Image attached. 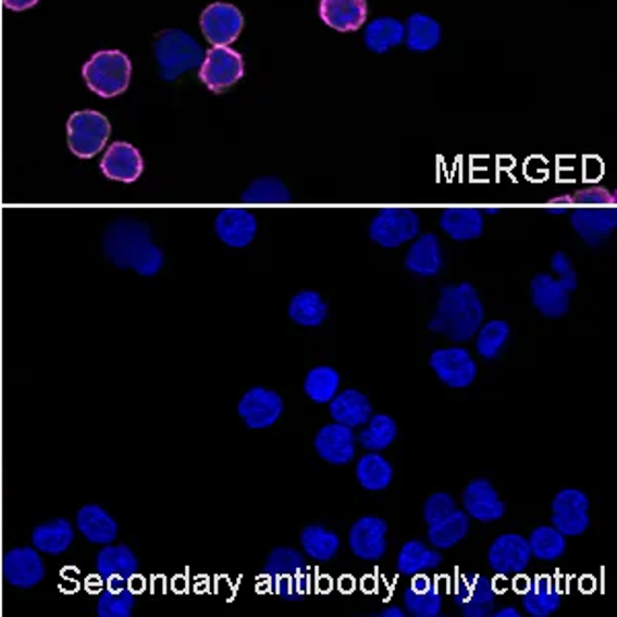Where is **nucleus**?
Masks as SVG:
<instances>
[{
	"mask_svg": "<svg viewBox=\"0 0 617 617\" xmlns=\"http://www.w3.org/2000/svg\"><path fill=\"white\" fill-rule=\"evenodd\" d=\"M101 245L108 262L120 270H134L145 279L157 276L165 266V254L152 242L150 226L134 219L110 223Z\"/></svg>",
	"mask_w": 617,
	"mask_h": 617,
	"instance_id": "obj_1",
	"label": "nucleus"
},
{
	"mask_svg": "<svg viewBox=\"0 0 617 617\" xmlns=\"http://www.w3.org/2000/svg\"><path fill=\"white\" fill-rule=\"evenodd\" d=\"M484 321V305L473 284L461 282L441 288V299L429 330L453 342H468Z\"/></svg>",
	"mask_w": 617,
	"mask_h": 617,
	"instance_id": "obj_2",
	"label": "nucleus"
},
{
	"mask_svg": "<svg viewBox=\"0 0 617 617\" xmlns=\"http://www.w3.org/2000/svg\"><path fill=\"white\" fill-rule=\"evenodd\" d=\"M552 274H538L531 281V303L543 318H564L570 309V295L577 291L579 279L570 258L564 251L552 256Z\"/></svg>",
	"mask_w": 617,
	"mask_h": 617,
	"instance_id": "obj_3",
	"label": "nucleus"
},
{
	"mask_svg": "<svg viewBox=\"0 0 617 617\" xmlns=\"http://www.w3.org/2000/svg\"><path fill=\"white\" fill-rule=\"evenodd\" d=\"M262 577L284 601H300L311 593L313 575L303 554L293 547H276L263 564Z\"/></svg>",
	"mask_w": 617,
	"mask_h": 617,
	"instance_id": "obj_4",
	"label": "nucleus"
},
{
	"mask_svg": "<svg viewBox=\"0 0 617 617\" xmlns=\"http://www.w3.org/2000/svg\"><path fill=\"white\" fill-rule=\"evenodd\" d=\"M83 78L95 95L113 99L128 89L132 60L122 50H99L83 66Z\"/></svg>",
	"mask_w": 617,
	"mask_h": 617,
	"instance_id": "obj_5",
	"label": "nucleus"
},
{
	"mask_svg": "<svg viewBox=\"0 0 617 617\" xmlns=\"http://www.w3.org/2000/svg\"><path fill=\"white\" fill-rule=\"evenodd\" d=\"M155 58L161 78L173 83L177 76L186 75L202 64L205 50L186 32L168 29L161 32V36L155 41Z\"/></svg>",
	"mask_w": 617,
	"mask_h": 617,
	"instance_id": "obj_6",
	"label": "nucleus"
},
{
	"mask_svg": "<svg viewBox=\"0 0 617 617\" xmlns=\"http://www.w3.org/2000/svg\"><path fill=\"white\" fill-rule=\"evenodd\" d=\"M112 134L110 120L95 110L75 112L66 122V138L69 149L78 159H94L108 147Z\"/></svg>",
	"mask_w": 617,
	"mask_h": 617,
	"instance_id": "obj_7",
	"label": "nucleus"
},
{
	"mask_svg": "<svg viewBox=\"0 0 617 617\" xmlns=\"http://www.w3.org/2000/svg\"><path fill=\"white\" fill-rule=\"evenodd\" d=\"M418 233L420 217L416 214V210L402 206L381 208L369 226L371 239L385 249H395L399 245L408 244L414 237H418Z\"/></svg>",
	"mask_w": 617,
	"mask_h": 617,
	"instance_id": "obj_8",
	"label": "nucleus"
},
{
	"mask_svg": "<svg viewBox=\"0 0 617 617\" xmlns=\"http://www.w3.org/2000/svg\"><path fill=\"white\" fill-rule=\"evenodd\" d=\"M245 75L244 57L231 46H212L200 64V81L214 94H221Z\"/></svg>",
	"mask_w": 617,
	"mask_h": 617,
	"instance_id": "obj_9",
	"label": "nucleus"
},
{
	"mask_svg": "<svg viewBox=\"0 0 617 617\" xmlns=\"http://www.w3.org/2000/svg\"><path fill=\"white\" fill-rule=\"evenodd\" d=\"M589 496L577 488H566L552 501V525L566 538L582 535L589 523Z\"/></svg>",
	"mask_w": 617,
	"mask_h": 617,
	"instance_id": "obj_10",
	"label": "nucleus"
},
{
	"mask_svg": "<svg viewBox=\"0 0 617 617\" xmlns=\"http://www.w3.org/2000/svg\"><path fill=\"white\" fill-rule=\"evenodd\" d=\"M2 577L13 589H34L46 577V566L38 550L32 545L13 547L2 558Z\"/></svg>",
	"mask_w": 617,
	"mask_h": 617,
	"instance_id": "obj_11",
	"label": "nucleus"
},
{
	"mask_svg": "<svg viewBox=\"0 0 617 617\" xmlns=\"http://www.w3.org/2000/svg\"><path fill=\"white\" fill-rule=\"evenodd\" d=\"M200 27L210 46H231L244 32V15L235 4L212 2L202 11Z\"/></svg>",
	"mask_w": 617,
	"mask_h": 617,
	"instance_id": "obj_12",
	"label": "nucleus"
},
{
	"mask_svg": "<svg viewBox=\"0 0 617 617\" xmlns=\"http://www.w3.org/2000/svg\"><path fill=\"white\" fill-rule=\"evenodd\" d=\"M237 411L247 424V429L263 431V429L274 427L281 420L284 404L279 393L266 390V387H251L239 399Z\"/></svg>",
	"mask_w": 617,
	"mask_h": 617,
	"instance_id": "obj_13",
	"label": "nucleus"
},
{
	"mask_svg": "<svg viewBox=\"0 0 617 617\" xmlns=\"http://www.w3.org/2000/svg\"><path fill=\"white\" fill-rule=\"evenodd\" d=\"M432 371L453 390L469 387L478 377V365L466 348H439L431 355Z\"/></svg>",
	"mask_w": 617,
	"mask_h": 617,
	"instance_id": "obj_14",
	"label": "nucleus"
},
{
	"mask_svg": "<svg viewBox=\"0 0 617 617\" xmlns=\"http://www.w3.org/2000/svg\"><path fill=\"white\" fill-rule=\"evenodd\" d=\"M570 225L591 247H599L616 231V206H575L570 208Z\"/></svg>",
	"mask_w": 617,
	"mask_h": 617,
	"instance_id": "obj_15",
	"label": "nucleus"
},
{
	"mask_svg": "<svg viewBox=\"0 0 617 617\" xmlns=\"http://www.w3.org/2000/svg\"><path fill=\"white\" fill-rule=\"evenodd\" d=\"M453 601L466 617L492 616L496 601L494 582L482 575H464L455 584Z\"/></svg>",
	"mask_w": 617,
	"mask_h": 617,
	"instance_id": "obj_16",
	"label": "nucleus"
},
{
	"mask_svg": "<svg viewBox=\"0 0 617 617\" xmlns=\"http://www.w3.org/2000/svg\"><path fill=\"white\" fill-rule=\"evenodd\" d=\"M529 562H531L529 542L523 535H517V533L498 535L488 550V564L501 577L521 575L523 570H527Z\"/></svg>",
	"mask_w": 617,
	"mask_h": 617,
	"instance_id": "obj_17",
	"label": "nucleus"
},
{
	"mask_svg": "<svg viewBox=\"0 0 617 617\" xmlns=\"http://www.w3.org/2000/svg\"><path fill=\"white\" fill-rule=\"evenodd\" d=\"M99 171L110 182L134 184V182L140 180V175L145 171V159H143L140 150L136 149L134 145L118 140V143H112L103 152Z\"/></svg>",
	"mask_w": 617,
	"mask_h": 617,
	"instance_id": "obj_18",
	"label": "nucleus"
},
{
	"mask_svg": "<svg viewBox=\"0 0 617 617\" xmlns=\"http://www.w3.org/2000/svg\"><path fill=\"white\" fill-rule=\"evenodd\" d=\"M214 233L229 247L244 249L256 239L258 219L245 208L229 206L219 210L214 221Z\"/></svg>",
	"mask_w": 617,
	"mask_h": 617,
	"instance_id": "obj_19",
	"label": "nucleus"
},
{
	"mask_svg": "<svg viewBox=\"0 0 617 617\" xmlns=\"http://www.w3.org/2000/svg\"><path fill=\"white\" fill-rule=\"evenodd\" d=\"M387 523L379 517H362L350 529V550L360 560H381L387 552Z\"/></svg>",
	"mask_w": 617,
	"mask_h": 617,
	"instance_id": "obj_20",
	"label": "nucleus"
},
{
	"mask_svg": "<svg viewBox=\"0 0 617 617\" xmlns=\"http://www.w3.org/2000/svg\"><path fill=\"white\" fill-rule=\"evenodd\" d=\"M464 506L468 517L480 523H494L503 519L506 513L505 503L498 498L496 488L492 486L486 478L469 482L464 492Z\"/></svg>",
	"mask_w": 617,
	"mask_h": 617,
	"instance_id": "obj_21",
	"label": "nucleus"
},
{
	"mask_svg": "<svg viewBox=\"0 0 617 617\" xmlns=\"http://www.w3.org/2000/svg\"><path fill=\"white\" fill-rule=\"evenodd\" d=\"M319 457L332 466H348L356 455V436L350 427L328 424L316 436Z\"/></svg>",
	"mask_w": 617,
	"mask_h": 617,
	"instance_id": "obj_22",
	"label": "nucleus"
},
{
	"mask_svg": "<svg viewBox=\"0 0 617 617\" xmlns=\"http://www.w3.org/2000/svg\"><path fill=\"white\" fill-rule=\"evenodd\" d=\"M367 0H321L319 17L340 34L358 32L367 21Z\"/></svg>",
	"mask_w": 617,
	"mask_h": 617,
	"instance_id": "obj_23",
	"label": "nucleus"
},
{
	"mask_svg": "<svg viewBox=\"0 0 617 617\" xmlns=\"http://www.w3.org/2000/svg\"><path fill=\"white\" fill-rule=\"evenodd\" d=\"M76 529L95 545H108L118 540L120 525L112 515L99 505H85L76 510Z\"/></svg>",
	"mask_w": 617,
	"mask_h": 617,
	"instance_id": "obj_24",
	"label": "nucleus"
},
{
	"mask_svg": "<svg viewBox=\"0 0 617 617\" xmlns=\"http://www.w3.org/2000/svg\"><path fill=\"white\" fill-rule=\"evenodd\" d=\"M140 562L128 545H103L95 556V572L106 580H131L136 577Z\"/></svg>",
	"mask_w": 617,
	"mask_h": 617,
	"instance_id": "obj_25",
	"label": "nucleus"
},
{
	"mask_svg": "<svg viewBox=\"0 0 617 617\" xmlns=\"http://www.w3.org/2000/svg\"><path fill=\"white\" fill-rule=\"evenodd\" d=\"M441 229L455 242L478 239L484 231V210L471 206H449L441 212Z\"/></svg>",
	"mask_w": 617,
	"mask_h": 617,
	"instance_id": "obj_26",
	"label": "nucleus"
},
{
	"mask_svg": "<svg viewBox=\"0 0 617 617\" xmlns=\"http://www.w3.org/2000/svg\"><path fill=\"white\" fill-rule=\"evenodd\" d=\"M411 584L404 593V605L408 614L416 617H436L443 612V597L434 580L420 575L410 577Z\"/></svg>",
	"mask_w": 617,
	"mask_h": 617,
	"instance_id": "obj_27",
	"label": "nucleus"
},
{
	"mask_svg": "<svg viewBox=\"0 0 617 617\" xmlns=\"http://www.w3.org/2000/svg\"><path fill=\"white\" fill-rule=\"evenodd\" d=\"M443 263H445L443 249L434 233H427L418 237L406 254V270L422 279L436 276L443 270Z\"/></svg>",
	"mask_w": 617,
	"mask_h": 617,
	"instance_id": "obj_28",
	"label": "nucleus"
},
{
	"mask_svg": "<svg viewBox=\"0 0 617 617\" xmlns=\"http://www.w3.org/2000/svg\"><path fill=\"white\" fill-rule=\"evenodd\" d=\"M32 543L39 554L60 556L75 543V527L62 517L39 523L32 533Z\"/></svg>",
	"mask_w": 617,
	"mask_h": 617,
	"instance_id": "obj_29",
	"label": "nucleus"
},
{
	"mask_svg": "<svg viewBox=\"0 0 617 617\" xmlns=\"http://www.w3.org/2000/svg\"><path fill=\"white\" fill-rule=\"evenodd\" d=\"M330 414L340 424L358 429L369 422V418L373 416V408L367 395L356 390H344L336 393V397L330 402Z\"/></svg>",
	"mask_w": 617,
	"mask_h": 617,
	"instance_id": "obj_30",
	"label": "nucleus"
},
{
	"mask_svg": "<svg viewBox=\"0 0 617 617\" xmlns=\"http://www.w3.org/2000/svg\"><path fill=\"white\" fill-rule=\"evenodd\" d=\"M562 593L550 577L529 580L523 591V607L529 616L547 617L560 609Z\"/></svg>",
	"mask_w": 617,
	"mask_h": 617,
	"instance_id": "obj_31",
	"label": "nucleus"
},
{
	"mask_svg": "<svg viewBox=\"0 0 617 617\" xmlns=\"http://www.w3.org/2000/svg\"><path fill=\"white\" fill-rule=\"evenodd\" d=\"M441 562H443L441 552L427 547L420 540H410L402 545L395 564L402 577H414V575H420L424 570L441 566Z\"/></svg>",
	"mask_w": 617,
	"mask_h": 617,
	"instance_id": "obj_32",
	"label": "nucleus"
},
{
	"mask_svg": "<svg viewBox=\"0 0 617 617\" xmlns=\"http://www.w3.org/2000/svg\"><path fill=\"white\" fill-rule=\"evenodd\" d=\"M356 480H358L360 486L369 490V492H381L392 484V464L383 455H379V451H371L369 455L358 459Z\"/></svg>",
	"mask_w": 617,
	"mask_h": 617,
	"instance_id": "obj_33",
	"label": "nucleus"
},
{
	"mask_svg": "<svg viewBox=\"0 0 617 617\" xmlns=\"http://www.w3.org/2000/svg\"><path fill=\"white\" fill-rule=\"evenodd\" d=\"M406 38V29L402 21L393 17H379L371 21L365 29V44L374 54H385L393 46H399Z\"/></svg>",
	"mask_w": 617,
	"mask_h": 617,
	"instance_id": "obj_34",
	"label": "nucleus"
},
{
	"mask_svg": "<svg viewBox=\"0 0 617 617\" xmlns=\"http://www.w3.org/2000/svg\"><path fill=\"white\" fill-rule=\"evenodd\" d=\"M288 318L303 328H318L328 318V303L316 291H300L288 303Z\"/></svg>",
	"mask_w": 617,
	"mask_h": 617,
	"instance_id": "obj_35",
	"label": "nucleus"
},
{
	"mask_svg": "<svg viewBox=\"0 0 617 617\" xmlns=\"http://www.w3.org/2000/svg\"><path fill=\"white\" fill-rule=\"evenodd\" d=\"M404 29H406L404 41L408 44L411 52H431L441 44V25L429 15L414 13L406 21Z\"/></svg>",
	"mask_w": 617,
	"mask_h": 617,
	"instance_id": "obj_36",
	"label": "nucleus"
},
{
	"mask_svg": "<svg viewBox=\"0 0 617 617\" xmlns=\"http://www.w3.org/2000/svg\"><path fill=\"white\" fill-rule=\"evenodd\" d=\"M300 545L311 560H332L340 550V538L323 525H307L300 531Z\"/></svg>",
	"mask_w": 617,
	"mask_h": 617,
	"instance_id": "obj_37",
	"label": "nucleus"
},
{
	"mask_svg": "<svg viewBox=\"0 0 617 617\" xmlns=\"http://www.w3.org/2000/svg\"><path fill=\"white\" fill-rule=\"evenodd\" d=\"M469 533V517L464 510H453L445 519L429 525V542L436 550H449Z\"/></svg>",
	"mask_w": 617,
	"mask_h": 617,
	"instance_id": "obj_38",
	"label": "nucleus"
},
{
	"mask_svg": "<svg viewBox=\"0 0 617 617\" xmlns=\"http://www.w3.org/2000/svg\"><path fill=\"white\" fill-rule=\"evenodd\" d=\"M303 390L311 402L330 404L340 390V374H337L336 369H332L328 365H319L305 377Z\"/></svg>",
	"mask_w": 617,
	"mask_h": 617,
	"instance_id": "obj_39",
	"label": "nucleus"
},
{
	"mask_svg": "<svg viewBox=\"0 0 617 617\" xmlns=\"http://www.w3.org/2000/svg\"><path fill=\"white\" fill-rule=\"evenodd\" d=\"M397 439V424L387 414H374L367 422V429L358 432L356 441L369 451H385Z\"/></svg>",
	"mask_w": 617,
	"mask_h": 617,
	"instance_id": "obj_40",
	"label": "nucleus"
},
{
	"mask_svg": "<svg viewBox=\"0 0 617 617\" xmlns=\"http://www.w3.org/2000/svg\"><path fill=\"white\" fill-rule=\"evenodd\" d=\"M529 550L531 556L543 562L558 560L566 552V535L552 525V527H535L529 535Z\"/></svg>",
	"mask_w": 617,
	"mask_h": 617,
	"instance_id": "obj_41",
	"label": "nucleus"
},
{
	"mask_svg": "<svg viewBox=\"0 0 617 617\" xmlns=\"http://www.w3.org/2000/svg\"><path fill=\"white\" fill-rule=\"evenodd\" d=\"M575 206H617L616 194L601 186L584 187V189H580V192L572 194V196L552 198V200L545 205V208H547L552 214H560L564 210H570V208H575Z\"/></svg>",
	"mask_w": 617,
	"mask_h": 617,
	"instance_id": "obj_42",
	"label": "nucleus"
},
{
	"mask_svg": "<svg viewBox=\"0 0 617 617\" xmlns=\"http://www.w3.org/2000/svg\"><path fill=\"white\" fill-rule=\"evenodd\" d=\"M245 205H288L291 192L279 177H260L242 194Z\"/></svg>",
	"mask_w": 617,
	"mask_h": 617,
	"instance_id": "obj_43",
	"label": "nucleus"
},
{
	"mask_svg": "<svg viewBox=\"0 0 617 617\" xmlns=\"http://www.w3.org/2000/svg\"><path fill=\"white\" fill-rule=\"evenodd\" d=\"M134 607H136L134 591L112 584L108 591L99 595L95 612L99 617H131Z\"/></svg>",
	"mask_w": 617,
	"mask_h": 617,
	"instance_id": "obj_44",
	"label": "nucleus"
},
{
	"mask_svg": "<svg viewBox=\"0 0 617 617\" xmlns=\"http://www.w3.org/2000/svg\"><path fill=\"white\" fill-rule=\"evenodd\" d=\"M508 336H510V325L503 319H494V321H488L486 325H480L478 342H476L478 355L486 360L498 358Z\"/></svg>",
	"mask_w": 617,
	"mask_h": 617,
	"instance_id": "obj_45",
	"label": "nucleus"
},
{
	"mask_svg": "<svg viewBox=\"0 0 617 617\" xmlns=\"http://www.w3.org/2000/svg\"><path fill=\"white\" fill-rule=\"evenodd\" d=\"M453 510H455V501L451 498V494L436 492L424 505V521H427V525L436 523V521L445 519Z\"/></svg>",
	"mask_w": 617,
	"mask_h": 617,
	"instance_id": "obj_46",
	"label": "nucleus"
},
{
	"mask_svg": "<svg viewBox=\"0 0 617 617\" xmlns=\"http://www.w3.org/2000/svg\"><path fill=\"white\" fill-rule=\"evenodd\" d=\"M38 2L39 0H2L4 9L13 11V13H23L27 9H34Z\"/></svg>",
	"mask_w": 617,
	"mask_h": 617,
	"instance_id": "obj_47",
	"label": "nucleus"
},
{
	"mask_svg": "<svg viewBox=\"0 0 617 617\" xmlns=\"http://www.w3.org/2000/svg\"><path fill=\"white\" fill-rule=\"evenodd\" d=\"M379 616H381V617H404V616H406V612H404V609H399V607H395V605H392V607H387V609H383V612H381V614H379Z\"/></svg>",
	"mask_w": 617,
	"mask_h": 617,
	"instance_id": "obj_48",
	"label": "nucleus"
},
{
	"mask_svg": "<svg viewBox=\"0 0 617 617\" xmlns=\"http://www.w3.org/2000/svg\"><path fill=\"white\" fill-rule=\"evenodd\" d=\"M496 617H519L521 614L515 609V607H505V609H501V612H492Z\"/></svg>",
	"mask_w": 617,
	"mask_h": 617,
	"instance_id": "obj_49",
	"label": "nucleus"
}]
</instances>
